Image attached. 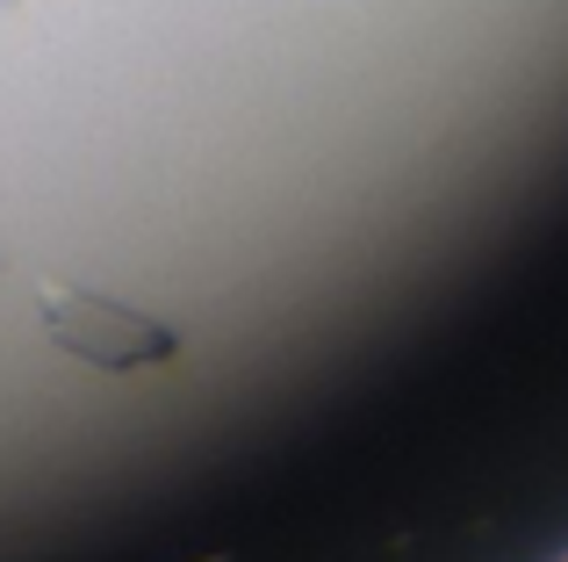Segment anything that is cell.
I'll list each match as a JSON object with an SVG mask.
<instances>
[{
    "mask_svg": "<svg viewBox=\"0 0 568 562\" xmlns=\"http://www.w3.org/2000/svg\"><path fill=\"white\" fill-rule=\"evenodd\" d=\"M37 318H43V339L58 353L87 368H166L181 361V332L166 318H144V310L115 303V295H94V289H72V281H43L37 289Z\"/></svg>",
    "mask_w": 568,
    "mask_h": 562,
    "instance_id": "1",
    "label": "cell"
},
{
    "mask_svg": "<svg viewBox=\"0 0 568 562\" xmlns=\"http://www.w3.org/2000/svg\"><path fill=\"white\" fill-rule=\"evenodd\" d=\"M8 8H14V0H0V14H8Z\"/></svg>",
    "mask_w": 568,
    "mask_h": 562,
    "instance_id": "2",
    "label": "cell"
}]
</instances>
